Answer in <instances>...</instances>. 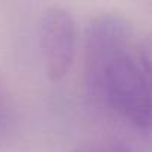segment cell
I'll return each mask as SVG.
<instances>
[{"label":"cell","instance_id":"obj_4","mask_svg":"<svg viewBox=\"0 0 152 152\" xmlns=\"http://www.w3.org/2000/svg\"><path fill=\"white\" fill-rule=\"evenodd\" d=\"M79 152H127L122 146H113V148H87L81 149Z\"/></svg>","mask_w":152,"mask_h":152},{"label":"cell","instance_id":"obj_1","mask_svg":"<svg viewBox=\"0 0 152 152\" xmlns=\"http://www.w3.org/2000/svg\"><path fill=\"white\" fill-rule=\"evenodd\" d=\"M85 82L90 94L134 128L151 127V60L131 24L113 14L94 17L85 31Z\"/></svg>","mask_w":152,"mask_h":152},{"label":"cell","instance_id":"obj_3","mask_svg":"<svg viewBox=\"0 0 152 152\" xmlns=\"http://www.w3.org/2000/svg\"><path fill=\"white\" fill-rule=\"evenodd\" d=\"M8 121V102H6V91L0 81V130L5 127Z\"/></svg>","mask_w":152,"mask_h":152},{"label":"cell","instance_id":"obj_2","mask_svg":"<svg viewBox=\"0 0 152 152\" xmlns=\"http://www.w3.org/2000/svg\"><path fill=\"white\" fill-rule=\"evenodd\" d=\"M40 48L49 79L64 78L76 51V23L67 9L52 6L42 15Z\"/></svg>","mask_w":152,"mask_h":152}]
</instances>
